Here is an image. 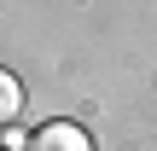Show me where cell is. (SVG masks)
Here are the masks:
<instances>
[{
	"label": "cell",
	"instance_id": "1",
	"mask_svg": "<svg viewBox=\"0 0 157 151\" xmlns=\"http://www.w3.org/2000/svg\"><path fill=\"white\" fill-rule=\"evenodd\" d=\"M29 151H87V140H82L76 128H64V122H52V128H41V134L29 140Z\"/></svg>",
	"mask_w": 157,
	"mask_h": 151
},
{
	"label": "cell",
	"instance_id": "2",
	"mask_svg": "<svg viewBox=\"0 0 157 151\" xmlns=\"http://www.w3.org/2000/svg\"><path fill=\"white\" fill-rule=\"evenodd\" d=\"M17 111H23V93H17V81H12V76H0V122H12Z\"/></svg>",
	"mask_w": 157,
	"mask_h": 151
}]
</instances>
